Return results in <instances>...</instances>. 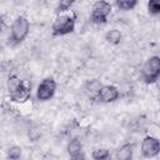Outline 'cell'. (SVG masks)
Segmentation results:
<instances>
[{"label":"cell","instance_id":"1","mask_svg":"<svg viewBox=\"0 0 160 160\" xmlns=\"http://www.w3.org/2000/svg\"><path fill=\"white\" fill-rule=\"evenodd\" d=\"M29 30H30L29 20L22 15L18 16L12 21L11 28H10V40H11V42L14 45H18V44L22 42L25 40V38L28 36Z\"/></svg>","mask_w":160,"mask_h":160},{"label":"cell","instance_id":"2","mask_svg":"<svg viewBox=\"0 0 160 160\" xmlns=\"http://www.w3.org/2000/svg\"><path fill=\"white\" fill-rule=\"evenodd\" d=\"M160 76V56H151L141 69V78L146 84L155 82Z\"/></svg>","mask_w":160,"mask_h":160},{"label":"cell","instance_id":"3","mask_svg":"<svg viewBox=\"0 0 160 160\" xmlns=\"http://www.w3.org/2000/svg\"><path fill=\"white\" fill-rule=\"evenodd\" d=\"M75 30V19L70 15H59L52 24V35L62 36Z\"/></svg>","mask_w":160,"mask_h":160},{"label":"cell","instance_id":"4","mask_svg":"<svg viewBox=\"0 0 160 160\" xmlns=\"http://www.w3.org/2000/svg\"><path fill=\"white\" fill-rule=\"evenodd\" d=\"M111 14V5L105 0H99L92 5L90 20L94 24H105Z\"/></svg>","mask_w":160,"mask_h":160},{"label":"cell","instance_id":"5","mask_svg":"<svg viewBox=\"0 0 160 160\" xmlns=\"http://www.w3.org/2000/svg\"><path fill=\"white\" fill-rule=\"evenodd\" d=\"M56 91V81L52 78H45L38 86L36 99L40 101L50 100Z\"/></svg>","mask_w":160,"mask_h":160},{"label":"cell","instance_id":"6","mask_svg":"<svg viewBox=\"0 0 160 160\" xmlns=\"http://www.w3.org/2000/svg\"><path fill=\"white\" fill-rule=\"evenodd\" d=\"M160 152V141L154 136H145L141 141V154L145 158H154Z\"/></svg>","mask_w":160,"mask_h":160},{"label":"cell","instance_id":"7","mask_svg":"<svg viewBox=\"0 0 160 160\" xmlns=\"http://www.w3.org/2000/svg\"><path fill=\"white\" fill-rule=\"evenodd\" d=\"M120 96V92L116 86L114 85H102L98 96V101L100 102H112L118 100Z\"/></svg>","mask_w":160,"mask_h":160},{"label":"cell","instance_id":"8","mask_svg":"<svg viewBox=\"0 0 160 160\" xmlns=\"http://www.w3.org/2000/svg\"><path fill=\"white\" fill-rule=\"evenodd\" d=\"M30 86H28L26 82L21 81L12 91H10V99L15 102H25L29 98H30Z\"/></svg>","mask_w":160,"mask_h":160},{"label":"cell","instance_id":"9","mask_svg":"<svg viewBox=\"0 0 160 160\" xmlns=\"http://www.w3.org/2000/svg\"><path fill=\"white\" fill-rule=\"evenodd\" d=\"M101 84L99 80L96 79H92L90 81L86 82L85 85V94L91 99V100H98V96H99V92H100V89H101Z\"/></svg>","mask_w":160,"mask_h":160},{"label":"cell","instance_id":"10","mask_svg":"<svg viewBox=\"0 0 160 160\" xmlns=\"http://www.w3.org/2000/svg\"><path fill=\"white\" fill-rule=\"evenodd\" d=\"M68 152L70 155V158L72 159H80V158H84L82 155V145H81V141L79 139H72L69 141L68 144Z\"/></svg>","mask_w":160,"mask_h":160},{"label":"cell","instance_id":"11","mask_svg":"<svg viewBox=\"0 0 160 160\" xmlns=\"http://www.w3.org/2000/svg\"><path fill=\"white\" fill-rule=\"evenodd\" d=\"M121 39H122V35H121V32H120L118 29H111V30H109V31L105 34V40H106L109 44H112V45L120 44Z\"/></svg>","mask_w":160,"mask_h":160},{"label":"cell","instance_id":"12","mask_svg":"<svg viewBox=\"0 0 160 160\" xmlns=\"http://www.w3.org/2000/svg\"><path fill=\"white\" fill-rule=\"evenodd\" d=\"M132 156V145L131 144H124L116 152V158L119 160H129Z\"/></svg>","mask_w":160,"mask_h":160},{"label":"cell","instance_id":"13","mask_svg":"<svg viewBox=\"0 0 160 160\" xmlns=\"http://www.w3.org/2000/svg\"><path fill=\"white\" fill-rule=\"evenodd\" d=\"M115 4L120 10H132L136 6L138 0H115Z\"/></svg>","mask_w":160,"mask_h":160},{"label":"cell","instance_id":"14","mask_svg":"<svg viewBox=\"0 0 160 160\" xmlns=\"http://www.w3.org/2000/svg\"><path fill=\"white\" fill-rule=\"evenodd\" d=\"M91 156L95 160H105V159H108L110 156V152L106 149H96V150L92 151Z\"/></svg>","mask_w":160,"mask_h":160},{"label":"cell","instance_id":"15","mask_svg":"<svg viewBox=\"0 0 160 160\" xmlns=\"http://www.w3.org/2000/svg\"><path fill=\"white\" fill-rule=\"evenodd\" d=\"M148 11L151 15L160 14V0H149V2H148Z\"/></svg>","mask_w":160,"mask_h":160},{"label":"cell","instance_id":"16","mask_svg":"<svg viewBox=\"0 0 160 160\" xmlns=\"http://www.w3.org/2000/svg\"><path fill=\"white\" fill-rule=\"evenodd\" d=\"M76 0H59V4H58V12H65L68 11L75 2Z\"/></svg>","mask_w":160,"mask_h":160},{"label":"cell","instance_id":"17","mask_svg":"<svg viewBox=\"0 0 160 160\" xmlns=\"http://www.w3.org/2000/svg\"><path fill=\"white\" fill-rule=\"evenodd\" d=\"M21 156V149L19 146H11L8 151V158L9 159H12V160H16Z\"/></svg>","mask_w":160,"mask_h":160},{"label":"cell","instance_id":"18","mask_svg":"<svg viewBox=\"0 0 160 160\" xmlns=\"http://www.w3.org/2000/svg\"><path fill=\"white\" fill-rule=\"evenodd\" d=\"M76 1H82V0H76Z\"/></svg>","mask_w":160,"mask_h":160}]
</instances>
